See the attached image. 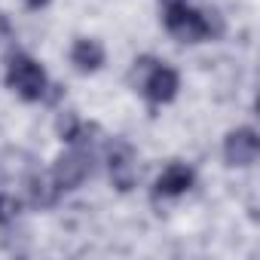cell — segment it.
Wrapping results in <instances>:
<instances>
[{
  "label": "cell",
  "mask_w": 260,
  "mask_h": 260,
  "mask_svg": "<svg viewBox=\"0 0 260 260\" xmlns=\"http://www.w3.org/2000/svg\"><path fill=\"white\" fill-rule=\"evenodd\" d=\"M71 61H74V68L83 71V74L98 71V68L104 64V46H101L98 40L80 37V40H74V46H71Z\"/></svg>",
  "instance_id": "ba28073f"
},
{
  "label": "cell",
  "mask_w": 260,
  "mask_h": 260,
  "mask_svg": "<svg viewBox=\"0 0 260 260\" xmlns=\"http://www.w3.org/2000/svg\"><path fill=\"white\" fill-rule=\"evenodd\" d=\"M166 4H187V0H166Z\"/></svg>",
  "instance_id": "7c38bea8"
},
{
  "label": "cell",
  "mask_w": 260,
  "mask_h": 260,
  "mask_svg": "<svg viewBox=\"0 0 260 260\" xmlns=\"http://www.w3.org/2000/svg\"><path fill=\"white\" fill-rule=\"evenodd\" d=\"M25 4H28L31 10H40V7H46V4H49V0H25Z\"/></svg>",
  "instance_id": "8fae6325"
},
{
  "label": "cell",
  "mask_w": 260,
  "mask_h": 260,
  "mask_svg": "<svg viewBox=\"0 0 260 260\" xmlns=\"http://www.w3.org/2000/svg\"><path fill=\"white\" fill-rule=\"evenodd\" d=\"M19 211H22V202H19L16 196H10V193H0V226L13 223V220L19 217Z\"/></svg>",
  "instance_id": "30bf717a"
},
{
  "label": "cell",
  "mask_w": 260,
  "mask_h": 260,
  "mask_svg": "<svg viewBox=\"0 0 260 260\" xmlns=\"http://www.w3.org/2000/svg\"><path fill=\"white\" fill-rule=\"evenodd\" d=\"M162 22H166L169 34H175L184 43H199V40L211 37V22L199 10H190L187 4H166Z\"/></svg>",
  "instance_id": "3957f363"
},
{
  "label": "cell",
  "mask_w": 260,
  "mask_h": 260,
  "mask_svg": "<svg viewBox=\"0 0 260 260\" xmlns=\"http://www.w3.org/2000/svg\"><path fill=\"white\" fill-rule=\"evenodd\" d=\"M92 175V153L86 150V144H74L68 153H61L49 172V178L55 181V187L61 193L68 190H77L86 178Z\"/></svg>",
  "instance_id": "277c9868"
},
{
  "label": "cell",
  "mask_w": 260,
  "mask_h": 260,
  "mask_svg": "<svg viewBox=\"0 0 260 260\" xmlns=\"http://www.w3.org/2000/svg\"><path fill=\"white\" fill-rule=\"evenodd\" d=\"M193 181H196V175H193V169L190 166H184V162H172V166H166V172L156 178V196H181V193H187L190 187H193Z\"/></svg>",
  "instance_id": "52a82bcc"
},
{
  "label": "cell",
  "mask_w": 260,
  "mask_h": 260,
  "mask_svg": "<svg viewBox=\"0 0 260 260\" xmlns=\"http://www.w3.org/2000/svg\"><path fill=\"white\" fill-rule=\"evenodd\" d=\"M107 169H110V181L119 193H128L138 181V166H135V150L125 141H113L107 150Z\"/></svg>",
  "instance_id": "5b68a950"
},
{
  "label": "cell",
  "mask_w": 260,
  "mask_h": 260,
  "mask_svg": "<svg viewBox=\"0 0 260 260\" xmlns=\"http://www.w3.org/2000/svg\"><path fill=\"white\" fill-rule=\"evenodd\" d=\"M7 86L25 101H40L46 92V71L31 55L16 52L7 64Z\"/></svg>",
  "instance_id": "6da1fadb"
},
{
  "label": "cell",
  "mask_w": 260,
  "mask_h": 260,
  "mask_svg": "<svg viewBox=\"0 0 260 260\" xmlns=\"http://www.w3.org/2000/svg\"><path fill=\"white\" fill-rule=\"evenodd\" d=\"M28 196H31V205H37V208H52V205L61 199V190L55 187V181H52L49 172H46V175H34V178H31Z\"/></svg>",
  "instance_id": "9c48e42d"
},
{
  "label": "cell",
  "mask_w": 260,
  "mask_h": 260,
  "mask_svg": "<svg viewBox=\"0 0 260 260\" xmlns=\"http://www.w3.org/2000/svg\"><path fill=\"white\" fill-rule=\"evenodd\" d=\"M135 71L144 74L141 77V92L147 95L150 104H169L181 89V77L169 64H156L150 58H141V61H135Z\"/></svg>",
  "instance_id": "7a4b0ae2"
},
{
  "label": "cell",
  "mask_w": 260,
  "mask_h": 260,
  "mask_svg": "<svg viewBox=\"0 0 260 260\" xmlns=\"http://www.w3.org/2000/svg\"><path fill=\"white\" fill-rule=\"evenodd\" d=\"M257 153H260V138H257V132L254 128H233V132L226 135V141H223V159H226V166H239V169H245V166H251L254 159H257Z\"/></svg>",
  "instance_id": "8992f818"
}]
</instances>
